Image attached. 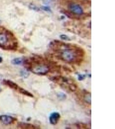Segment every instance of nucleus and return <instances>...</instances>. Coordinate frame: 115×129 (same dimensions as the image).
I'll return each instance as SVG.
<instances>
[{
	"mask_svg": "<svg viewBox=\"0 0 115 129\" xmlns=\"http://www.w3.org/2000/svg\"><path fill=\"white\" fill-rule=\"evenodd\" d=\"M49 46L50 51L57 59L70 64H80L84 59V50L75 44L55 40Z\"/></svg>",
	"mask_w": 115,
	"mask_h": 129,
	"instance_id": "obj_1",
	"label": "nucleus"
},
{
	"mask_svg": "<svg viewBox=\"0 0 115 129\" xmlns=\"http://www.w3.org/2000/svg\"><path fill=\"white\" fill-rule=\"evenodd\" d=\"M23 63L28 70L40 75H44L48 73L50 71L52 65L50 62L38 56L24 60Z\"/></svg>",
	"mask_w": 115,
	"mask_h": 129,
	"instance_id": "obj_2",
	"label": "nucleus"
},
{
	"mask_svg": "<svg viewBox=\"0 0 115 129\" xmlns=\"http://www.w3.org/2000/svg\"><path fill=\"white\" fill-rule=\"evenodd\" d=\"M17 47V41L13 34L0 27V48L5 50H15Z\"/></svg>",
	"mask_w": 115,
	"mask_h": 129,
	"instance_id": "obj_3",
	"label": "nucleus"
},
{
	"mask_svg": "<svg viewBox=\"0 0 115 129\" xmlns=\"http://www.w3.org/2000/svg\"><path fill=\"white\" fill-rule=\"evenodd\" d=\"M69 8L71 13L75 15H82L83 13L82 8L79 5L75 3L70 4L69 6Z\"/></svg>",
	"mask_w": 115,
	"mask_h": 129,
	"instance_id": "obj_4",
	"label": "nucleus"
},
{
	"mask_svg": "<svg viewBox=\"0 0 115 129\" xmlns=\"http://www.w3.org/2000/svg\"><path fill=\"white\" fill-rule=\"evenodd\" d=\"M16 119L11 116L7 115H2L0 116V120L5 125H9L13 123Z\"/></svg>",
	"mask_w": 115,
	"mask_h": 129,
	"instance_id": "obj_5",
	"label": "nucleus"
},
{
	"mask_svg": "<svg viewBox=\"0 0 115 129\" xmlns=\"http://www.w3.org/2000/svg\"><path fill=\"white\" fill-rule=\"evenodd\" d=\"M61 118L60 113L57 112H54L50 114L49 119L50 123L52 125H56L58 123Z\"/></svg>",
	"mask_w": 115,
	"mask_h": 129,
	"instance_id": "obj_6",
	"label": "nucleus"
},
{
	"mask_svg": "<svg viewBox=\"0 0 115 129\" xmlns=\"http://www.w3.org/2000/svg\"><path fill=\"white\" fill-rule=\"evenodd\" d=\"M4 83L7 86H8L10 88H11L12 89H14L15 90H18L19 87L15 82H13L10 80H5L3 81Z\"/></svg>",
	"mask_w": 115,
	"mask_h": 129,
	"instance_id": "obj_7",
	"label": "nucleus"
},
{
	"mask_svg": "<svg viewBox=\"0 0 115 129\" xmlns=\"http://www.w3.org/2000/svg\"><path fill=\"white\" fill-rule=\"evenodd\" d=\"M18 127L21 129H33L38 128L33 125L25 123H19Z\"/></svg>",
	"mask_w": 115,
	"mask_h": 129,
	"instance_id": "obj_8",
	"label": "nucleus"
},
{
	"mask_svg": "<svg viewBox=\"0 0 115 129\" xmlns=\"http://www.w3.org/2000/svg\"><path fill=\"white\" fill-rule=\"evenodd\" d=\"M17 91L19 93L23 94L24 95H26V96L30 97H34V95H33V94H32L31 92H28L26 90H25V89H24L22 88V87H19Z\"/></svg>",
	"mask_w": 115,
	"mask_h": 129,
	"instance_id": "obj_9",
	"label": "nucleus"
},
{
	"mask_svg": "<svg viewBox=\"0 0 115 129\" xmlns=\"http://www.w3.org/2000/svg\"><path fill=\"white\" fill-rule=\"evenodd\" d=\"M23 59L21 58H16L11 61V63L14 65H19L23 62Z\"/></svg>",
	"mask_w": 115,
	"mask_h": 129,
	"instance_id": "obj_10",
	"label": "nucleus"
},
{
	"mask_svg": "<svg viewBox=\"0 0 115 129\" xmlns=\"http://www.w3.org/2000/svg\"><path fill=\"white\" fill-rule=\"evenodd\" d=\"M60 37H61V39L62 40L67 41H70V39L69 37H68V36L65 35H62L60 36Z\"/></svg>",
	"mask_w": 115,
	"mask_h": 129,
	"instance_id": "obj_11",
	"label": "nucleus"
},
{
	"mask_svg": "<svg viewBox=\"0 0 115 129\" xmlns=\"http://www.w3.org/2000/svg\"><path fill=\"white\" fill-rule=\"evenodd\" d=\"M84 78H85V76L84 75H78V80L80 81L84 79Z\"/></svg>",
	"mask_w": 115,
	"mask_h": 129,
	"instance_id": "obj_12",
	"label": "nucleus"
},
{
	"mask_svg": "<svg viewBox=\"0 0 115 129\" xmlns=\"http://www.w3.org/2000/svg\"><path fill=\"white\" fill-rule=\"evenodd\" d=\"M42 8L43 10H44L45 11H50V9L47 7H42Z\"/></svg>",
	"mask_w": 115,
	"mask_h": 129,
	"instance_id": "obj_13",
	"label": "nucleus"
},
{
	"mask_svg": "<svg viewBox=\"0 0 115 129\" xmlns=\"http://www.w3.org/2000/svg\"><path fill=\"white\" fill-rule=\"evenodd\" d=\"M2 61H3V59L2 57L0 56V63H2Z\"/></svg>",
	"mask_w": 115,
	"mask_h": 129,
	"instance_id": "obj_14",
	"label": "nucleus"
},
{
	"mask_svg": "<svg viewBox=\"0 0 115 129\" xmlns=\"http://www.w3.org/2000/svg\"><path fill=\"white\" fill-rule=\"evenodd\" d=\"M2 89H1V88H0V92H2Z\"/></svg>",
	"mask_w": 115,
	"mask_h": 129,
	"instance_id": "obj_15",
	"label": "nucleus"
}]
</instances>
